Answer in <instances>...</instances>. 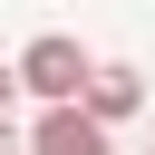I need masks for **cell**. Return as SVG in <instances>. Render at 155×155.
<instances>
[{
	"label": "cell",
	"mask_w": 155,
	"mask_h": 155,
	"mask_svg": "<svg viewBox=\"0 0 155 155\" xmlns=\"http://www.w3.org/2000/svg\"><path fill=\"white\" fill-rule=\"evenodd\" d=\"M10 68H19V97H39V107H78V97H87V78H97V58H87L68 29H39Z\"/></svg>",
	"instance_id": "obj_1"
},
{
	"label": "cell",
	"mask_w": 155,
	"mask_h": 155,
	"mask_svg": "<svg viewBox=\"0 0 155 155\" xmlns=\"http://www.w3.org/2000/svg\"><path fill=\"white\" fill-rule=\"evenodd\" d=\"M29 155H116V136L87 107H39L29 116Z\"/></svg>",
	"instance_id": "obj_2"
},
{
	"label": "cell",
	"mask_w": 155,
	"mask_h": 155,
	"mask_svg": "<svg viewBox=\"0 0 155 155\" xmlns=\"http://www.w3.org/2000/svg\"><path fill=\"white\" fill-rule=\"evenodd\" d=\"M78 107H87V116L116 136V126L145 107V68H126V58H97V78H87V97H78Z\"/></svg>",
	"instance_id": "obj_3"
},
{
	"label": "cell",
	"mask_w": 155,
	"mask_h": 155,
	"mask_svg": "<svg viewBox=\"0 0 155 155\" xmlns=\"http://www.w3.org/2000/svg\"><path fill=\"white\" fill-rule=\"evenodd\" d=\"M0 155H29V126H10V116H0Z\"/></svg>",
	"instance_id": "obj_4"
},
{
	"label": "cell",
	"mask_w": 155,
	"mask_h": 155,
	"mask_svg": "<svg viewBox=\"0 0 155 155\" xmlns=\"http://www.w3.org/2000/svg\"><path fill=\"white\" fill-rule=\"evenodd\" d=\"M10 97H19V68H10V58H0V116H10Z\"/></svg>",
	"instance_id": "obj_5"
},
{
	"label": "cell",
	"mask_w": 155,
	"mask_h": 155,
	"mask_svg": "<svg viewBox=\"0 0 155 155\" xmlns=\"http://www.w3.org/2000/svg\"><path fill=\"white\" fill-rule=\"evenodd\" d=\"M145 155H155V145H145Z\"/></svg>",
	"instance_id": "obj_6"
}]
</instances>
